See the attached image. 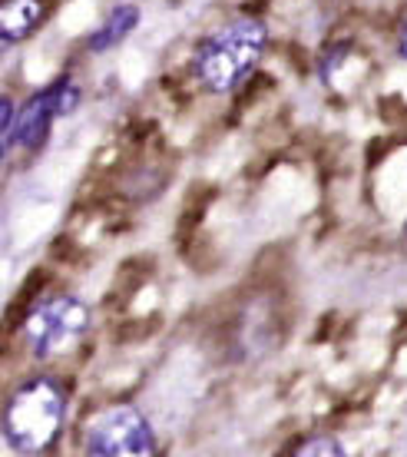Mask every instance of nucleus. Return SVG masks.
Instances as JSON below:
<instances>
[{
  "label": "nucleus",
  "instance_id": "nucleus-10",
  "mask_svg": "<svg viewBox=\"0 0 407 457\" xmlns=\"http://www.w3.org/2000/svg\"><path fill=\"white\" fill-rule=\"evenodd\" d=\"M397 54L407 60V21L401 23V30H397Z\"/></svg>",
  "mask_w": 407,
  "mask_h": 457
},
{
  "label": "nucleus",
  "instance_id": "nucleus-6",
  "mask_svg": "<svg viewBox=\"0 0 407 457\" xmlns=\"http://www.w3.org/2000/svg\"><path fill=\"white\" fill-rule=\"evenodd\" d=\"M44 21V4L40 0H4L0 4V40L17 44L30 37Z\"/></svg>",
  "mask_w": 407,
  "mask_h": 457
},
{
  "label": "nucleus",
  "instance_id": "nucleus-8",
  "mask_svg": "<svg viewBox=\"0 0 407 457\" xmlns=\"http://www.w3.org/2000/svg\"><path fill=\"white\" fill-rule=\"evenodd\" d=\"M295 454H298V457H308V454H331V457H338L341 454V445L335 441V437H311V441H305L302 447H295Z\"/></svg>",
  "mask_w": 407,
  "mask_h": 457
},
{
  "label": "nucleus",
  "instance_id": "nucleus-2",
  "mask_svg": "<svg viewBox=\"0 0 407 457\" xmlns=\"http://www.w3.org/2000/svg\"><path fill=\"white\" fill-rule=\"evenodd\" d=\"M265 27L252 17H236L226 27H219L212 37H205L195 54V73L205 90L232 93L238 83L252 73L265 50Z\"/></svg>",
  "mask_w": 407,
  "mask_h": 457
},
{
  "label": "nucleus",
  "instance_id": "nucleus-5",
  "mask_svg": "<svg viewBox=\"0 0 407 457\" xmlns=\"http://www.w3.org/2000/svg\"><path fill=\"white\" fill-rule=\"evenodd\" d=\"M57 116H60V106H57L54 87L44 93H37L34 100L23 106L21 120H17V139H21V146L23 149L44 146V139L50 137V126H54Z\"/></svg>",
  "mask_w": 407,
  "mask_h": 457
},
{
  "label": "nucleus",
  "instance_id": "nucleus-4",
  "mask_svg": "<svg viewBox=\"0 0 407 457\" xmlns=\"http://www.w3.org/2000/svg\"><path fill=\"white\" fill-rule=\"evenodd\" d=\"M83 451L93 457H149L156 454V437H153L149 421L136 408L116 404L90 421Z\"/></svg>",
  "mask_w": 407,
  "mask_h": 457
},
{
  "label": "nucleus",
  "instance_id": "nucleus-1",
  "mask_svg": "<svg viewBox=\"0 0 407 457\" xmlns=\"http://www.w3.org/2000/svg\"><path fill=\"white\" fill-rule=\"evenodd\" d=\"M67 418V395L54 378H30L4 404V441L17 454H40L57 445Z\"/></svg>",
  "mask_w": 407,
  "mask_h": 457
},
{
  "label": "nucleus",
  "instance_id": "nucleus-3",
  "mask_svg": "<svg viewBox=\"0 0 407 457\" xmlns=\"http://www.w3.org/2000/svg\"><path fill=\"white\" fill-rule=\"evenodd\" d=\"M90 328V309L70 295L40 302L23 321V342L40 358L70 352Z\"/></svg>",
  "mask_w": 407,
  "mask_h": 457
},
{
  "label": "nucleus",
  "instance_id": "nucleus-7",
  "mask_svg": "<svg viewBox=\"0 0 407 457\" xmlns=\"http://www.w3.org/2000/svg\"><path fill=\"white\" fill-rule=\"evenodd\" d=\"M139 23V11L136 4H120L116 11H110V17L103 21V27L90 37V50L93 54H103V50H113L126 40V37L136 30Z\"/></svg>",
  "mask_w": 407,
  "mask_h": 457
},
{
  "label": "nucleus",
  "instance_id": "nucleus-11",
  "mask_svg": "<svg viewBox=\"0 0 407 457\" xmlns=\"http://www.w3.org/2000/svg\"><path fill=\"white\" fill-rule=\"evenodd\" d=\"M404 232H407V228H404Z\"/></svg>",
  "mask_w": 407,
  "mask_h": 457
},
{
  "label": "nucleus",
  "instance_id": "nucleus-9",
  "mask_svg": "<svg viewBox=\"0 0 407 457\" xmlns=\"http://www.w3.org/2000/svg\"><path fill=\"white\" fill-rule=\"evenodd\" d=\"M4 153H11L13 139H17V120H13V100L11 96H4Z\"/></svg>",
  "mask_w": 407,
  "mask_h": 457
}]
</instances>
